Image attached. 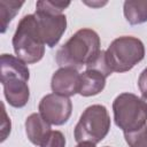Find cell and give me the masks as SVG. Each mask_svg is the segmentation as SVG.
I'll use <instances>...</instances> for the list:
<instances>
[{"label": "cell", "mask_w": 147, "mask_h": 147, "mask_svg": "<svg viewBox=\"0 0 147 147\" xmlns=\"http://www.w3.org/2000/svg\"><path fill=\"white\" fill-rule=\"evenodd\" d=\"M76 147H95V145L92 142H79Z\"/></svg>", "instance_id": "20"}, {"label": "cell", "mask_w": 147, "mask_h": 147, "mask_svg": "<svg viewBox=\"0 0 147 147\" xmlns=\"http://www.w3.org/2000/svg\"><path fill=\"white\" fill-rule=\"evenodd\" d=\"M13 47L16 56L24 63H36L42 59L45 42L34 14L25 15L20 21L13 37Z\"/></svg>", "instance_id": "2"}, {"label": "cell", "mask_w": 147, "mask_h": 147, "mask_svg": "<svg viewBox=\"0 0 147 147\" xmlns=\"http://www.w3.org/2000/svg\"><path fill=\"white\" fill-rule=\"evenodd\" d=\"M54 93L71 96L79 92L80 87V74L74 68H60L52 77L51 83Z\"/></svg>", "instance_id": "8"}, {"label": "cell", "mask_w": 147, "mask_h": 147, "mask_svg": "<svg viewBox=\"0 0 147 147\" xmlns=\"http://www.w3.org/2000/svg\"><path fill=\"white\" fill-rule=\"evenodd\" d=\"M114 119L124 132L130 133L142 129L147 123V105L132 93H122L113 102Z\"/></svg>", "instance_id": "3"}, {"label": "cell", "mask_w": 147, "mask_h": 147, "mask_svg": "<svg viewBox=\"0 0 147 147\" xmlns=\"http://www.w3.org/2000/svg\"><path fill=\"white\" fill-rule=\"evenodd\" d=\"M100 53L99 34L92 29H80L59 48L55 60L61 68L78 70L92 63Z\"/></svg>", "instance_id": "1"}, {"label": "cell", "mask_w": 147, "mask_h": 147, "mask_svg": "<svg viewBox=\"0 0 147 147\" xmlns=\"http://www.w3.org/2000/svg\"><path fill=\"white\" fill-rule=\"evenodd\" d=\"M107 76L96 69H86L80 74L79 94L83 96H92L99 94L106 85Z\"/></svg>", "instance_id": "11"}, {"label": "cell", "mask_w": 147, "mask_h": 147, "mask_svg": "<svg viewBox=\"0 0 147 147\" xmlns=\"http://www.w3.org/2000/svg\"><path fill=\"white\" fill-rule=\"evenodd\" d=\"M124 137L130 147H147V125L138 131L124 133Z\"/></svg>", "instance_id": "15"}, {"label": "cell", "mask_w": 147, "mask_h": 147, "mask_svg": "<svg viewBox=\"0 0 147 147\" xmlns=\"http://www.w3.org/2000/svg\"><path fill=\"white\" fill-rule=\"evenodd\" d=\"M110 117L105 106L92 105L87 107L75 127V139L79 142H92L96 145L109 132Z\"/></svg>", "instance_id": "5"}, {"label": "cell", "mask_w": 147, "mask_h": 147, "mask_svg": "<svg viewBox=\"0 0 147 147\" xmlns=\"http://www.w3.org/2000/svg\"><path fill=\"white\" fill-rule=\"evenodd\" d=\"M124 16L131 25H137L147 22V0L146 1H125Z\"/></svg>", "instance_id": "13"}, {"label": "cell", "mask_w": 147, "mask_h": 147, "mask_svg": "<svg viewBox=\"0 0 147 147\" xmlns=\"http://www.w3.org/2000/svg\"><path fill=\"white\" fill-rule=\"evenodd\" d=\"M25 133L33 145L40 147L52 133L51 124L40 114H31L25 121Z\"/></svg>", "instance_id": "10"}, {"label": "cell", "mask_w": 147, "mask_h": 147, "mask_svg": "<svg viewBox=\"0 0 147 147\" xmlns=\"http://www.w3.org/2000/svg\"><path fill=\"white\" fill-rule=\"evenodd\" d=\"M71 111V100L56 93L45 95L39 102V114L52 125H63L67 123Z\"/></svg>", "instance_id": "6"}, {"label": "cell", "mask_w": 147, "mask_h": 147, "mask_svg": "<svg viewBox=\"0 0 147 147\" xmlns=\"http://www.w3.org/2000/svg\"><path fill=\"white\" fill-rule=\"evenodd\" d=\"M0 68L1 79L8 77H20L25 80H29L30 78L28 67L17 56L10 54H2L0 57Z\"/></svg>", "instance_id": "12"}, {"label": "cell", "mask_w": 147, "mask_h": 147, "mask_svg": "<svg viewBox=\"0 0 147 147\" xmlns=\"http://www.w3.org/2000/svg\"><path fill=\"white\" fill-rule=\"evenodd\" d=\"M70 6V2L62 1H38L36 3L37 10H44L52 14H62V11Z\"/></svg>", "instance_id": "16"}, {"label": "cell", "mask_w": 147, "mask_h": 147, "mask_svg": "<svg viewBox=\"0 0 147 147\" xmlns=\"http://www.w3.org/2000/svg\"><path fill=\"white\" fill-rule=\"evenodd\" d=\"M138 86L141 92V99L147 105V68L142 70L138 79Z\"/></svg>", "instance_id": "18"}, {"label": "cell", "mask_w": 147, "mask_h": 147, "mask_svg": "<svg viewBox=\"0 0 147 147\" xmlns=\"http://www.w3.org/2000/svg\"><path fill=\"white\" fill-rule=\"evenodd\" d=\"M145 56V47L140 39L132 36L116 38L106 51L107 64L111 72L131 70Z\"/></svg>", "instance_id": "4"}, {"label": "cell", "mask_w": 147, "mask_h": 147, "mask_svg": "<svg viewBox=\"0 0 147 147\" xmlns=\"http://www.w3.org/2000/svg\"><path fill=\"white\" fill-rule=\"evenodd\" d=\"M38 28L45 45L54 47L61 39L67 29V17L64 14H52L44 10H37L34 13Z\"/></svg>", "instance_id": "7"}, {"label": "cell", "mask_w": 147, "mask_h": 147, "mask_svg": "<svg viewBox=\"0 0 147 147\" xmlns=\"http://www.w3.org/2000/svg\"><path fill=\"white\" fill-rule=\"evenodd\" d=\"M24 5V1L13 0H0V28L1 32L5 33L8 24L16 16L20 8Z\"/></svg>", "instance_id": "14"}, {"label": "cell", "mask_w": 147, "mask_h": 147, "mask_svg": "<svg viewBox=\"0 0 147 147\" xmlns=\"http://www.w3.org/2000/svg\"><path fill=\"white\" fill-rule=\"evenodd\" d=\"M3 93L8 103L15 108L24 107L30 98L28 80L20 77H8L1 79Z\"/></svg>", "instance_id": "9"}, {"label": "cell", "mask_w": 147, "mask_h": 147, "mask_svg": "<svg viewBox=\"0 0 147 147\" xmlns=\"http://www.w3.org/2000/svg\"><path fill=\"white\" fill-rule=\"evenodd\" d=\"M40 147H65V138L60 131H52L47 140Z\"/></svg>", "instance_id": "17"}, {"label": "cell", "mask_w": 147, "mask_h": 147, "mask_svg": "<svg viewBox=\"0 0 147 147\" xmlns=\"http://www.w3.org/2000/svg\"><path fill=\"white\" fill-rule=\"evenodd\" d=\"M2 115H3V119H2V125H1V141H3L10 132V121L7 117L3 103H2Z\"/></svg>", "instance_id": "19"}]
</instances>
